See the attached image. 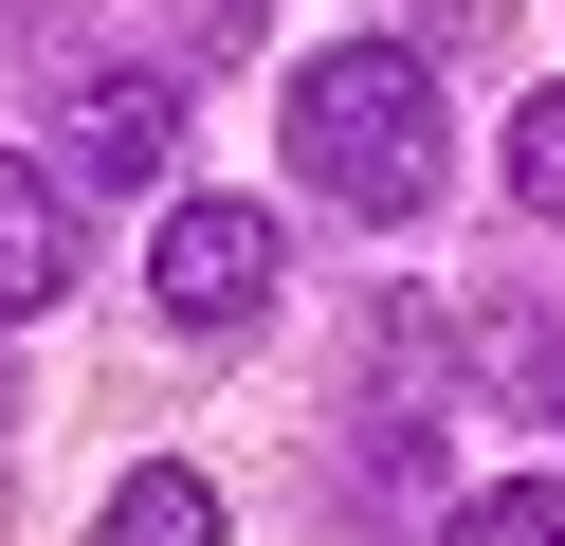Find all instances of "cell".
Segmentation results:
<instances>
[{
  "instance_id": "cell-1",
  "label": "cell",
  "mask_w": 565,
  "mask_h": 546,
  "mask_svg": "<svg viewBox=\"0 0 565 546\" xmlns=\"http://www.w3.org/2000/svg\"><path fill=\"white\" fill-rule=\"evenodd\" d=\"M292 164L329 182L347 218H419L438 201V73H419L402 36H329V55L292 73Z\"/></svg>"
},
{
  "instance_id": "cell-2",
  "label": "cell",
  "mask_w": 565,
  "mask_h": 546,
  "mask_svg": "<svg viewBox=\"0 0 565 546\" xmlns=\"http://www.w3.org/2000/svg\"><path fill=\"white\" fill-rule=\"evenodd\" d=\"M164 164H183V73L164 55L55 73V182H164Z\"/></svg>"
},
{
  "instance_id": "cell-3",
  "label": "cell",
  "mask_w": 565,
  "mask_h": 546,
  "mask_svg": "<svg viewBox=\"0 0 565 546\" xmlns=\"http://www.w3.org/2000/svg\"><path fill=\"white\" fill-rule=\"evenodd\" d=\"M147 291H164V328H256V310H274V218L183 201V218L147 237Z\"/></svg>"
},
{
  "instance_id": "cell-4",
  "label": "cell",
  "mask_w": 565,
  "mask_h": 546,
  "mask_svg": "<svg viewBox=\"0 0 565 546\" xmlns=\"http://www.w3.org/2000/svg\"><path fill=\"white\" fill-rule=\"evenodd\" d=\"M74 291V201H55V146L38 164H0V328H38Z\"/></svg>"
},
{
  "instance_id": "cell-5",
  "label": "cell",
  "mask_w": 565,
  "mask_h": 546,
  "mask_svg": "<svg viewBox=\"0 0 565 546\" xmlns=\"http://www.w3.org/2000/svg\"><path fill=\"white\" fill-rule=\"evenodd\" d=\"M201 528H220L201 473H128V492H110V546H201Z\"/></svg>"
},
{
  "instance_id": "cell-6",
  "label": "cell",
  "mask_w": 565,
  "mask_h": 546,
  "mask_svg": "<svg viewBox=\"0 0 565 546\" xmlns=\"http://www.w3.org/2000/svg\"><path fill=\"white\" fill-rule=\"evenodd\" d=\"M456 528H492V546H565V473H492Z\"/></svg>"
},
{
  "instance_id": "cell-7",
  "label": "cell",
  "mask_w": 565,
  "mask_h": 546,
  "mask_svg": "<svg viewBox=\"0 0 565 546\" xmlns=\"http://www.w3.org/2000/svg\"><path fill=\"white\" fill-rule=\"evenodd\" d=\"M511 201H547V218H565V92H529V109H511Z\"/></svg>"
},
{
  "instance_id": "cell-8",
  "label": "cell",
  "mask_w": 565,
  "mask_h": 546,
  "mask_svg": "<svg viewBox=\"0 0 565 546\" xmlns=\"http://www.w3.org/2000/svg\"><path fill=\"white\" fill-rule=\"evenodd\" d=\"M529 400H547V419H565V328H529Z\"/></svg>"
}]
</instances>
